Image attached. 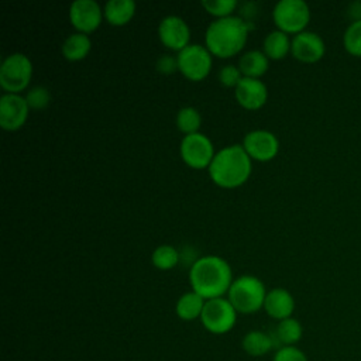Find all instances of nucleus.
Returning <instances> with one entry per match:
<instances>
[{"instance_id": "obj_1", "label": "nucleus", "mask_w": 361, "mask_h": 361, "mask_svg": "<svg viewBox=\"0 0 361 361\" xmlns=\"http://www.w3.org/2000/svg\"><path fill=\"white\" fill-rule=\"evenodd\" d=\"M233 282L230 264L219 255H203L196 258L189 269L192 290L206 300L227 295Z\"/></svg>"}, {"instance_id": "obj_2", "label": "nucleus", "mask_w": 361, "mask_h": 361, "mask_svg": "<svg viewBox=\"0 0 361 361\" xmlns=\"http://www.w3.org/2000/svg\"><path fill=\"white\" fill-rule=\"evenodd\" d=\"M207 171L216 185L231 189L248 180L252 171V159L241 144H231L216 151Z\"/></svg>"}, {"instance_id": "obj_3", "label": "nucleus", "mask_w": 361, "mask_h": 361, "mask_svg": "<svg viewBox=\"0 0 361 361\" xmlns=\"http://www.w3.org/2000/svg\"><path fill=\"white\" fill-rule=\"evenodd\" d=\"M248 21L240 16H227L213 20L204 34V45L212 55L230 58L238 54L248 38Z\"/></svg>"}, {"instance_id": "obj_4", "label": "nucleus", "mask_w": 361, "mask_h": 361, "mask_svg": "<svg viewBox=\"0 0 361 361\" xmlns=\"http://www.w3.org/2000/svg\"><path fill=\"white\" fill-rule=\"evenodd\" d=\"M267 292L264 282L258 276L244 274L233 279L226 298L237 313L251 314L264 307Z\"/></svg>"}, {"instance_id": "obj_5", "label": "nucleus", "mask_w": 361, "mask_h": 361, "mask_svg": "<svg viewBox=\"0 0 361 361\" xmlns=\"http://www.w3.org/2000/svg\"><path fill=\"white\" fill-rule=\"evenodd\" d=\"M32 62L23 52H13L0 65V86L6 93H21L31 82Z\"/></svg>"}, {"instance_id": "obj_6", "label": "nucleus", "mask_w": 361, "mask_h": 361, "mask_svg": "<svg viewBox=\"0 0 361 361\" xmlns=\"http://www.w3.org/2000/svg\"><path fill=\"white\" fill-rule=\"evenodd\" d=\"M272 20L278 30L299 34L310 21V8L305 0H278L272 8Z\"/></svg>"}, {"instance_id": "obj_7", "label": "nucleus", "mask_w": 361, "mask_h": 361, "mask_svg": "<svg viewBox=\"0 0 361 361\" xmlns=\"http://www.w3.org/2000/svg\"><path fill=\"white\" fill-rule=\"evenodd\" d=\"M200 322L209 333L226 334L235 326L237 310L226 296L209 299L204 303Z\"/></svg>"}, {"instance_id": "obj_8", "label": "nucleus", "mask_w": 361, "mask_h": 361, "mask_svg": "<svg viewBox=\"0 0 361 361\" xmlns=\"http://www.w3.org/2000/svg\"><path fill=\"white\" fill-rule=\"evenodd\" d=\"M212 52L202 44H189L176 54L178 68L185 78L193 82L203 80L213 63Z\"/></svg>"}, {"instance_id": "obj_9", "label": "nucleus", "mask_w": 361, "mask_h": 361, "mask_svg": "<svg viewBox=\"0 0 361 361\" xmlns=\"http://www.w3.org/2000/svg\"><path fill=\"white\" fill-rule=\"evenodd\" d=\"M179 152L183 162L195 169L209 168L216 154L212 140L200 131L183 135L180 140Z\"/></svg>"}, {"instance_id": "obj_10", "label": "nucleus", "mask_w": 361, "mask_h": 361, "mask_svg": "<svg viewBox=\"0 0 361 361\" xmlns=\"http://www.w3.org/2000/svg\"><path fill=\"white\" fill-rule=\"evenodd\" d=\"M245 152L255 161H271L279 151L278 137L265 128H255L248 131L241 142Z\"/></svg>"}, {"instance_id": "obj_11", "label": "nucleus", "mask_w": 361, "mask_h": 361, "mask_svg": "<svg viewBox=\"0 0 361 361\" xmlns=\"http://www.w3.org/2000/svg\"><path fill=\"white\" fill-rule=\"evenodd\" d=\"M30 106L21 93H3L0 96V126L7 131L21 128L28 117Z\"/></svg>"}, {"instance_id": "obj_12", "label": "nucleus", "mask_w": 361, "mask_h": 361, "mask_svg": "<svg viewBox=\"0 0 361 361\" xmlns=\"http://www.w3.org/2000/svg\"><path fill=\"white\" fill-rule=\"evenodd\" d=\"M68 16L76 31L85 34L94 31L104 17L102 6L96 0H73Z\"/></svg>"}, {"instance_id": "obj_13", "label": "nucleus", "mask_w": 361, "mask_h": 361, "mask_svg": "<svg viewBox=\"0 0 361 361\" xmlns=\"http://www.w3.org/2000/svg\"><path fill=\"white\" fill-rule=\"evenodd\" d=\"M158 37L166 48L179 52L190 44V28L180 16L168 14L158 24Z\"/></svg>"}, {"instance_id": "obj_14", "label": "nucleus", "mask_w": 361, "mask_h": 361, "mask_svg": "<svg viewBox=\"0 0 361 361\" xmlns=\"http://www.w3.org/2000/svg\"><path fill=\"white\" fill-rule=\"evenodd\" d=\"M290 54L300 62L314 63L326 54L324 39L314 31H302L292 37Z\"/></svg>"}, {"instance_id": "obj_15", "label": "nucleus", "mask_w": 361, "mask_h": 361, "mask_svg": "<svg viewBox=\"0 0 361 361\" xmlns=\"http://www.w3.org/2000/svg\"><path fill=\"white\" fill-rule=\"evenodd\" d=\"M234 96L238 104L244 109L257 110L265 104L268 99V89L261 79L243 76L234 87Z\"/></svg>"}, {"instance_id": "obj_16", "label": "nucleus", "mask_w": 361, "mask_h": 361, "mask_svg": "<svg viewBox=\"0 0 361 361\" xmlns=\"http://www.w3.org/2000/svg\"><path fill=\"white\" fill-rule=\"evenodd\" d=\"M262 309L269 317L281 322L283 319L292 317L295 310V299L288 289L274 288L267 292Z\"/></svg>"}, {"instance_id": "obj_17", "label": "nucleus", "mask_w": 361, "mask_h": 361, "mask_svg": "<svg viewBox=\"0 0 361 361\" xmlns=\"http://www.w3.org/2000/svg\"><path fill=\"white\" fill-rule=\"evenodd\" d=\"M206 299L195 290H188L180 295L175 303V313L180 320L192 322L200 319Z\"/></svg>"}, {"instance_id": "obj_18", "label": "nucleus", "mask_w": 361, "mask_h": 361, "mask_svg": "<svg viewBox=\"0 0 361 361\" xmlns=\"http://www.w3.org/2000/svg\"><path fill=\"white\" fill-rule=\"evenodd\" d=\"M90 49H92V39L89 34L79 32V31L69 34L61 45L63 58L72 62L86 58Z\"/></svg>"}, {"instance_id": "obj_19", "label": "nucleus", "mask_w": 361, "mask_h": 361, "mask_svg": "<svg viewBox=\"0 0 361 361\" xmlns=\"http://www.w3.org/2000/svg\"><path fill=\"white\" fill-rule=\"evenodd\" d=\"M134 0H107L103 6L104 18L111 25H124L135 14Z\"/></svg>"}, {"instance_id": "obj_20", "label": "nucleus", "mask_w": 361, "mask_h": 361, "mask_svg": "<svg viewBox=\"0 0 361 361\" xmlns=\"http://www.w3.org/2000/svg\"><path fill=\"white\" fill-rule=\"evenodd\" d=\"M269 66V58L259 49H250L244 52L238 59V68L243 76L259 79Z\"/></svg>"}, {"instance_id": "obj_21", "label": "nucleus", "mask_w": 361, "mask_h": 361, "mask_svg": "<svg viewBox=\"0 0 361 361\" xmlns=\"http://www.w3.org/2000/svg\"><path fill=\"white\" fill-rule=\"evenodd\" d=\"M290 45L292 38H289V34L276 28L265 35L262 42V51L269 59L278 61L285 58L290 52Z\"/></svg>"}, {"instance_id": "obj_22", "label": "nucleus", "mask_w": 361, "mask_h": 361, "mask_svg": "<svg viewBox=\"0 0 361 361\" xmlns=\"http://www.w3.org/2000/svg\"><path fill=\"white\" fill-rule=\"evenodd\" d=\"M241 347L251 357H264L274 348V338L261 330H251L244 334Z\"/></svg>"}, {"instance_id": "obj_23", "label": "nucleus", "mask_w": 361, "mask_h": 361, "mask_svg": "<svg viewBox=\"0 0 361 361\" xmlns=\"http://www.w3.org/2000/svg\"><path fill=\"white\" fill-rule=\"evenodd\" d=\"M303 336V327L295 317H288L278 322L275 327V337L282 345H295Z\"/></svg>"}, {"instance_id": "obj_24", "label": "nucleus", "mask_w": 361, "mask_h": 361, "mask_svg": "<svg viewBox=\"0 0 361 361\" xmlns=\"http://www.w3.org/2000/svg\"><path fill=\"white\" fill-rule=\"evenodd\" d=\"M175 123L179 131H182L185 135L197 133L202 124V116L200 111L193 106H185L180 107L176 113Z\"/></svg>"}, {"instance_id": "obj_25", "label": "nucleus", "mask_w": 361, "mask_h": 361, "mask_svg": "<svg viewBox=\"0 0 361 361\" xmlns=\"http://www.w3.org/2000/svg\"><path fill=\"white\" fill-rule=\"evenodd\" d=\"M180 259V254L176 247L171 244H161L154 248L151 254V261L158 269H172L178 265Z\"/></svg>"}, {"instance_id": "obj_26", "label": "nucleus", "mask_w": 361, "mask_h": 361, "mask_svg": "<svg viewBox=\"0 0 361 361\" xmlns=\"http://www.w3.org/2000/svg\"><path fill=\"white\" fill-rule=\"evenodd\" d=\"M344 49L357 58H361V20L351 21L343 34Z\"/></svg>"}, {"instance_id": "obj_27", "label": "nucleus", "mask_w": 361, "mask_h": 361, "mask_svg": "<svg viewBox=\"0 0 361 361\" xmlns=\"http://www.w3.org/2000/svg\"><path fill=\"white\" fill-rule=\"evenodd\" d=\"M200 4L209 14L221 18L233 16V11L237 7V0H202Z\"/></svg>"}, {"instance_id": "obj_28", "label": "nucleus", "mask_w": 361, "mask_h": 361, "mask_svg": "<svg viewBox=\"0 0 361 361\" xmlns=\"http://www.w3.org/2000/svg\"><path fill=\"white\" fill-rule=\"evenodd\" d=\"M25 100H27L30 109L41 110L49 104L51 94L45 86L37 85V86L30 87V90L25 93Z\"/></svg>"}, {"instance_id": "obj_29", "label": "nucleus", "mask_w": 361, "mask_h": 361, "mask_svg": "<svg viewBox=\"0 0 361 361\" xmlns=\"http://www.w3.org/2000/svg\"><path fill=\"white\" fill-rule=\"evenodd\" d=\"M241 79H243V73L238 65L227 63V65H223L219 71V80L223 86L235 87Z\"/></svg>"}, {"instance_id": "obj_30", "label": "nucleus", "mask_w": 361, "mask_h": 361, "mask_svg": "<svg viewBox=\"0 0 361 361\" xmlns=\"http://www.w3.org/2000/svg\"><path fill=\"white\" fill-rule=\"evenodd\" d=\"M272 361H309V358L296 345H281L275 351Z\"/></svg>"}, {"instance_id": "obj_31", "label": "nucleus", "mask_w": 361, "mask_h": 361, "mask_svg": "<svg viewBox=\"0 0 361 361\" xmlns=\"http://www.w3.org/2000/svg\"><path fill=\"white\" fill-rule=\"evenodd\" d=\"M155 68H157L158 72H161V73H164V75H169V73H173L175 71H179L176 55H172V54H162V55L157 59Z\"/></svg>"}, {"instance_id": "obj_32", "label": "nucleus", "mask_w": 361, "mask_h": 361, "mask_svg": "<svg viewBox=\"0 0 361 361\" xmlns=\"http://www.w3.org/2000/svg\"><path fill=\"white\" fill-rule=\"evenodd\" d=\"M350 17L353 18V21L355 20H361V1H357V3H353L351 7H350Z\"/></svg>"}]
</instances>
